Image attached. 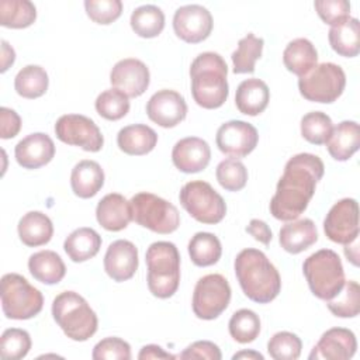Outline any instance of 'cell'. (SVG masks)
<instances>
[{"label":"cell","mask_w":360,"mask_h":360,"mask_svg":"<svg viewBox=\"0 0 360 360\" xmlns=\"http://www.w3.org/2000/svg\"><path fill=\"white\" fill-rule=\"evenodd\" d=\"M96 218L97 222L107 231H122L132 221L131 202L118 193H110L98 201Z\"/></svg>","instance_id":"22"},{"label":"cell","mask_w":360,"mask_h":360,"mask_svg":"<svg viewBox=\"0 0 360 360\" xmlns=\"http://www.w3.org/2000/svg\"><path fill=\"white\" fill-rule=\"evenodd\" d=\"M17 231L25 246L37 248L51 240L53 235V225L46 214L41 211H30L20 218Z\"/></svg>","instance_id":"28"},{"label":"cell","mask_w":360,"mask_h":360,"mask_svg":"<svg viewBox=\"0 0 360 360\" xmlns=\"http://www.w3.org/2000/svg\"><path fill=\"white\" fill-rule=\"evenodd\" d=\"M49 79L44 68L38 65L24 66L14 79V89L24 98H38L48 90Z\"/></svg>","instance_id":"34"},{"label":"cell","mask_w":360,"mask_h":360,"mask_svg":"<svg viewBox=\"0 0 360 360\" xmlns=\"http://www.w3.org/2000/svg\"><path fill=\"white\" fill-rule=\"evenodd\" d=\"M0 124H1L0 136L3 139L14 138L21 129L20 115L14 110L7 108V107L0 108Z\"/></svg>","instance_id":"49"},{"label":"cell","mask_w":360,"mask_h":360,"mask_svg":"<svg viewBox=\"0 0 360 360\" xmlns=\"http://www.w3.org/2000/svg\"><path fill=\"white\" fill-rule=\"evenodd\" d=\"M55 134L59 141L79 146L87 152H98L104 138L96 122L82 114H65L55 124Z\"/></svg>","instance_id":"12"},{"label":"cell","mask_w":360,"mask_h":360,"mask_svg":"<svg viewBox=\"0 0 360 360\" xmlns=\"http://www.w3.org/2000/svg\"><path fill=\"white\" fill-rule=\"evenodd\" d=\"M139 360H146V359H176V356L165 352L160 346L158 345H146L141 349L138 354Z\"/></svg>","instance_id":"51"},{"label":"cell","mask_w":360,"mask_h":360,"mask_svg":"<svg viewBox=\"0 0 360 360\" xmlns=\"http://www.w3.org/2000/svg\"><path fill=\"white\" fill-rule=\"evenodd\" d=\"M14 60H15L14 49L6 39H3L1 41V69H0L1 73L6 72L14 63Z\"/></svg>","instance_id":"52"},{"label":"cell","mask_w":360,"mask_h":360,"mask_svg":"<svg viewBox=\"0 0 360 360\" xmlns=\"http://www.w3.org/2000/svg\"><path fill=\"white\" fill-rule=\"evenodd\" d=\"M259 134L257 129L245 121L232 120L224 122L215 136L218 149L233 159H240L248 156L257 145Z\"/></svg>","instance_id":"14"},{"label":"cell","mask_w":360,"mask_h":360,"mask_svg":"<svg viewBox=\"0 0 360 360\" xmlns=\"http://www.w3.org/2000/svg\"><path fill=\"white\" fill-rule=\"evenodd\" d=\"M31 349L30 333L20 328H8L0 338V356L3 360H20Z\"/></svg>","instance_id":"42"},{"label":"cell","mask_w":360,"mask_h":360,"mask_svg":"<svg viewBox=\"0 0 360 360\" xmlns=\"http://www.w3.org/2000/svg\"><path fill=\"white\" fill-rule=\"evenodd\" d=\"M28 270L37 281L48 285L58 284L66 274V266L62 257L53 250H39L31 255Z\"/></svg>","instance_id":"29"},{"label":"cell","mask_w":360,"mask_h":360,"mask_svg":"<svg viewBox=\"0 0 360 360\" xmlns=\"http://www.w3.org/2000/svg\"><path fill=\"white\" fill-rule=\"evenodd\" d=\"M111 84L128 97H139L149 86L150 75L148 66L135 58L118 60L110 72Z\"/></svg>","instance_id":"17"},{"label":"cell","mask_w":360,"mask_h":360,"mask_svg":"<svg viewBox=\"0 0 360 360\" xmlns=\"http://www.w3.org/2000/svg\"><path fill=\"white\" fill-rule=\"evenodd\" d=\"M283 62L287 70L301 77L316 66L318 52L309 39L295 38L285 46Z\"/></svg>","instance_id":"30"},{"label":"cell","mask_w":360,"mask_h":360,"mask_svg":"<svg viewBox=\"0 0 360 360\" xmlns=\"http://www.w3.org/2000/svg\"><path fill=\"white\" fill-rule=\"evenodd\" d=\"M215 176L221 187L226 191H239L246 186L248 169L240 160L229 158L219 162Z\"/></svg>","instance_id":"43"},{"label":"cell","mask_w":360,"mask_h":360,"mask_svg":"<svg viewBox=\"0 0 360 360\" xmlns=\"http://www.w3.org/2000/svg\"><path fill=\"white\" fill-rule=\"evenodd\" d=\"M328 39L332 49L345 58H354L360 52V24L357 18L349 17L342 24L330 27Z\"/></svg>","instance_id":"32"},{"label":"cell","mask_w":360,"mask_h":360,"mask_svg":"<svg viewBox=\"0 0 360 360\" xmlns=\"http://www.w3.org/2000/svg\"><path fill=\"white\" fill-rule=\"evenodd\" d=\"M210 159V145L198 136H187L177 141L172 150L173 165L183 173H198L204 170Z\"/></svg>","instance_id":"21"},{"label":"cell","mask_w":360,"mask_h":360,"mask_svg":"<svg viewBox=\"0 0 360 360\" xmlns=\"http://www.w3.org/2000/svg\"><path fill=\"white\" fill-rule=\"evenodd\" d=\"M357 250H359V243H357V239H354L352 243L349 245H345V255L347 257V260H350L354 266L359 264L357 259H359V255H357Z\"/></svg>","instance_id":"53"},{"label":"cell","mask_w":360,"mask_h":360,"mask_svg":"<svg viewBox=\"0 0 360 360\" xmlns=\"http://www.w3.org/2000/svg\"><path fill=\"white\" fill-rule=\"evenodd\" d=\"M346 86L343 69L332 62H323L312 68L298 79V89L304 98L314 103L336 101Z\"/></svg>","instance_id":"10"},{"label":"cell","mask_w":360,"mask_h":360,"mask_svg":"<svg viewBox=\"0 0 360 360\" xmlns=\"http://www.w3.org/2000/svg\"><path fill=\"white\" fill-rule=\"evenodd\" d=\"M356 349L357 340L350 329L330 328L314 346L309 360H349L354 356Z\"/></svg>","instance_id":"18"},{"label":"cell","mask_w":360,"mask_h":360,"mask_svg":"<svg viewBox=\"0 0 360 360\" xmlns=\"http://www.w3.org/2000/svg\"><path fill=\"white\" fill-rule=\"evenodd\" d=\"M302 271L311 292L329 301L345 285V271L339 255L332 249H321L304 260Z\"/></svg>","instance_id":"6"},{"label":"cell","mask_w":360,"mask_h":360,"mask_svg":"<svg viewBox=\"0 0 360 360\" xmlns=\"http://www.w3.org/2000/svg\"><path fill=\"white\" fill-rule=\"evenodd\" d=\"M232 359H233V360H236V359L263 360L264 357H263V354H260V353H257V352H253V350H242V352H239V353H235V354L232 356Z\"/></svg>","instance_id":"54"},{"label":"cell","mask_w":360,"mask_h":360,"mask_svg":"<svg viewBox=\"0 0 360 360\" xmlns=\"http://www.w3.org/2000/svg\"><path fill=\"white\" fill-rule=\"evenodd\" d=\"M84 8L90 20L97 24H111L122 13L121 0H86Z\"/></svg>","instance_id":"45"},{"label":"cell","mask_w":360,"mask_h":360,"mask_svg":"<svg viewBox=\"0 0 360 360\" xmlns=\"http://www.w3.org/2000/svg\"><path fill=\"white\" fill-rule=\"evenodd\" d=\"M148 288L158 298H170L180 284V255L174 243L153 242L145 255Z\"/></svg>","instance_id":"5"},{"label":"cell","mask_w":360,"mask_h":360,"mask_svg":"<svg viewBox=\"0 0 360 360\" xmlns=\"http://www.w3.org/2000/svg\"><path fill=\"white\" fill-rule=\"evenodd\" d=\"M188 255L198 267L215 264L222 255L219 239L211 232H197L188 242Z\"/></svg>","instance_id":"33"},{"label":"cell","mask_w":360,"mask_h":360,"mask_svg":"<svg viewBox=\"0 0 360 360\" xmlns=\"http://www.w3.org/2000/svg\"><path fill=\"white\" fill-rule=\"evenodd\" d=\"M228 66L217 52L200 53L190 66L191 94L194 101L207 110L219 108L228 98Z\"/></svg>","instance_id":"3"},{"label":"cell","mask_w":360,"mask_h":360,"mask_svg":"<svg viewBox=\"0 0 360 360\" xmlns=\"http://www.w3.org/2000/svg\"><path fill=\"white\" fill-rule=\"evenodd\" d=\"M314 6L322 21L330 27L342 24L350 17V3L347 0H316Z\"/></svg>","instance_id":"47"},{"label":"cell","mask_w":360,"mask_h":360,"mask_svg":"<svg viewBox=\"0 0 360 360\" xmlns=\"http://www.w3.org/2000/svg\"><path fill=\"white\" fill-rule=\"evenodd\" d=\"M73 193L80 198L94 197L104 186V172L94 160H80L75 165L70 174Z\"/></svg>","instance_id":"27"},{"label":"cell","mask_w":360,"mask_h":360,"mask_svg":"<svg viewBox=\"0 0 360 360\" xmlns=\"http://www.w3.org/2000/svg\"><path fill=\"white\" fill-rule=\"evenodd\" d=\"M179 200L183 208L201 224H218L226 214V204L221 194L202 180L186 183L180 190Z\"/></svg>","instance_id":"9"},{"label":"cell","mask_w":360,"mask_h":360,"mask_svg":"<svg viewBox=\"0 0 360 360\" xmlns=\"http://www.w3.org/2000/svg\"><path fill=\"white\" fill-rule=\"evenodd\" d=\"M270 100L267 84L256 77L246 79L239 83L235 94V104L245 115H259L263 112Z\"/></svg>","instance_id":"24"},{"label":"cell","mask_w":360,"mask_h":360,"mask_svg":"<svg viewBox=\"0 0 360 360\" xmlns=\"http://www.w3.org/2000/svg\"><path fill=\"white\" fill-rule=\"evenodd\" d=\"M131 28L142 38H155L165 28V14L153 4L136 7L131 14Z\"/></svg>","instance_id":"35"},{"label":"cell","mask_w":360,"mask_h":360,"mask_svg":"<svg viewBox=\"0 0 360 360\" xmlns=\"http://www.w3.org/2000/svg\"><path fill=\"white\" fill-rule=\"evenodd\" d=\"M360 128L356 121H342L332 129L326 148L329 155L339 162H345L359 150Z\"/></svg>","instance_id":"26"},{"label":"cell","mask_w":360,"mask_h":360,"mask_svg":"<svg viewBox=\"0 0 360 360\" xmlns=\"http://www.w3.org/2000/svg\"><path fill=\"white\" fill-rule=\"evenodd\" d=\"M158 134L145 124H132L120 129L117 135L118 148L131 156H142L155 149Z\"/></svg>","instance_id":"25"},{"label":"cell","mask_w":360,"mask_h":360,"mask_svg":"<svg viewBox=\"0 0 360 360\" xmlns=\"http://www.w3.org/2000/svg\"><path fill=\"white\" fill-rule=\"evenodd\" d=\"M325 235L335 243L349 245L359 238V204L343 198L332 205L323 219Z\"/></svg>","instance_id":"13"},{"label":"cell","mask_w":360,"mask_h":360,"mask_svg":"<svg viewBox=\"0 0 360 360\" xmlns=\"http://www.w3.org/2000/svg\"><path fill=\"white\" fill-rule=\"evenodd\" d=\"M263 45H264L263 38H259L252 32L240 38L238 42L236 51L231 56L233 63V73L236 75L253 73L255 63L262 56Z\"/></svg>","instance_id":"37"},{"label":"cell","mask_w":360,"mask_h":360,"mask_svg":"<svg viewBox=\"0 0 360 360\" xmlns=\"http://www.w3.org/2000/svg\"><path fill=\"white\" fill-rule=\"evenodd\" d=\"M52 315L58 326L72 340L84 342L97 332L98 319L96 312L75 291H63L53 298Z\"/></svg>","instance_id":"4"},{"label":"cell","mask_w":360,"mask_h":360,"mask_svg":"<svg viewBox=\"0 0 360 360\" xmlns=\"http://www.w3.org/2000/svg\"><path fill=\"white\" fill-rule=\"evenodd\" d=\"M146 114L155 124L163 128H173L186 118L187 104L184 97L176 90L163 89L148 100Z\"/></svg>","instance_id":"16"},{"label":"cell","mask_w":360,"mask_h":360,"mask_svg":"<svg viewBox=\"0 0 360 360\" xmlns=\"http://www.w3.org/2000/svg\"><path fill=\"white\" fill-rule=\"evenodd\" d=\"M1 308L8 319H30L38 315L44 307V297L38 288L17 273L1 277Z\"/></svg>","instance_id":"7"},{"label":"cell","mask_w":360,"mask_h":360,"mask_svg":"<svg viewBox=\"0 0 360 360\" xmlns=\"http://www.w3.org/2000/svg\"><path fill=\"white\" fill-rule=\"evenodd\" d=\"M179 359H207V360H221L222 354L219 347L210 340H197L191 343L183 353L179 354Z\"/></svg>","instance_id":"48"},{"label":"cell","mask_w":360,"mask_h":360,"mask_svg":"<svg viewBox=\"0 0 360 360\" xmlns=\"http://www.w3.org/2000/svg\"><path fill=\"white\" fill-rule=\"evenodd\" d=\"M94 360H129L131 346L121 338H104L93 349Z\"/></svg>","instance_id":"46"},{"label":"cell","mask_w":360,"mask_h":360,"mask_svg":"<svg viewBox=\"0 0 360 360\" xmlns=\"http://www.w3.org/2000/svg\"><path fill=\"white\" fill-rule=\"evenodd\" d=\"M329 311L339 318H354L360 311V287L356 281H345L340 292L326 301Z\"/></svg>","instance_id":"39"},{"label":"cell","mask_w":360,"mask_h":360,"mask_svg":"<svg viewBox=\"0 0 360 360\" xmlns=\"http://www.w3.org/2000/svg\"><path fill=\"white\" fill-rule=\"evenodd\" d=\"M332 129L333 125L330 117L322 111H311L301 118V135L309 143H326Z\"/></svg>","instance_id":"41"},{"label":"cell","mask_w":360,"mask_h":360,"mask_svg":"<svg viewBox=\"0 0 360 360\" xmlns=\"http://www.w3.org/2000/svg\"><path fill=\"white\" fill-rule=\"evenodd\" d=\"M246 232L249 235H252L256 240L262 242L263 245H269L273 238V233H271L269 225L262 219H252L249 222V225L246 226Z\"/></svg>","instance_id":"50"},{"label":"cell","mask_w":360,"mask_h":360,"mask_svg":"<svg viewBox=\"0 0 360 360\" xmlns=\"http://www.w3.org/2000/svg\"><path fill=\"white\" fill-rule=\"evenodd\" d=\"M128 98L129 97L125 93L112 87V89L104 90L97 96L94 107L100 117L110 121H117L125 117L127 112L129 111Z\"/></svg>","instance_id":"40"},{"label":"cell","mask_w":360,"mask_h":360,"mask_svg":"<svg viewBox=\"0 0 360 360\" xmlns=\"http://www.w3.org/2000/svg\"><path fill=\"white\" fill-rule=\"evenodd\" d=\"M37 18V8L30 0H1L0 24L6 28H27Z\"/></svg>","instance_id":"36"},{"label":"cell","mask_w":360,"mask_h":360,"mask_svg":"<svg viewBox=\"0 0 360 360\" xmlns=\"http://www.w3.org/2000/svg\"><path fill=\"white\" fill-rule=\"evenodd\" d=\"M231 287L221 274L201 277L193 292V312L197 318L211 321L218 318L229 305Z\"/></svg>","instance_id":"11"},{"label":"cell","mask_w":360,"mask_h":360,"mask_svg":"<svg viewBox=\"0 0 360 360\" xmlns=\"http://www.w3.org/2000/svg\"><path fill=\"white\" fill-rule=\"evenodd\" d=\"M212 15L200 4L181 6L174 11L173 30L176 35L188 44L207 39L212 31Z\"/></svg>","instance_id":"15"},{"label":"cell","mask_w":360,"mask_h":360,"mask_svg":"<svg viewBox=\"0 0 360 360\" xmlns=\"http://www.w3.org/2000/svg\"><path fill=\"white\" fill-rule=\"evenodd\" d=\"M104 270L117 283L129 280L138 270V249L125 239L110 243L104 255Z\"/></svg>","instance_id":"19"},{"label":"cell","mask_w":360,"mask_h":360,"mask_svg":"<svg viewBox=\"0 0 360 360\" xmlns=\"http://www.w3.org/2000/svg\"><path fill=\"white\" fill-rule=\"evenodd\" d=\"M17 163L24 169H38L48 165L55 156V145L49 135L34 132L22 138L14 148Z\"/></svg>","instance_id":"20"},{"label":"cell","mask_w":360,"mask_h":360,"mask_svg":"<svg viewBox=\"0 0 360 360\" xmlns=\"http://www.w3.org/2000/svg\"><path fill=\"white\" fill-rule=\"evenodd\" d=\"M132 219L152 232L167 235L174 232L180 225L177 208L167 200L152 193H138L131 200Z\"/></svg>","instance_id":"8"},{"label":"cell","mask_w":360,"mask_h":360,"mask_svg":"<svg viewBox=\"0 0 360 360\" xmlns=\"http://www.w3.org/2000/svg\"><path fill=\"white\" fill-rule=\"evenodd\" d=\"M318 240V231L312 219L302 218L288 221L280 229L278 242L281 248L292 255L301 253Z\"/></svg>","instance_id":"23"},{"label":"cell","mask_w":360,"mask_h":360,"mask_svg":"<svg viewBox=\"0 0 360 360\" xmlns=\"http://www.w3.org/2000/svg\"><path fill=\"white\" fill-rule=\"evenodd\" d=\"M323 172V162L316 155L298 153L290 158L270 200L271 215L287 222L297 219L307 210Z\"/></svg>","instance_id":"1"},{"label":"cell","mask_w":360,"mask_h":360,"mask_svg":"<svg viewBox=\"0 0 360 360\" xmlns=\"http://www.w3.org/2000/svg\"><path fill=\"white\" fill-rule=\"evenodd\" d=\"M233 266L239 285L249 300L267 304L278 295L281 290L278 270L262 250L253 248L240 250Z\"/></svg>","instance_id":"2"},{"label":"cell","mask_w":360,"mask_h":360,"mask_svg":"<svg viewBox=\"0 0 360 360\" xmlns=\"http://www.w3.org/2000/svg\"><path fill=\"white\" fill-rule=\"evenodd\" d=\"M228 329L231 338L238 343H250L260 333V318L252 309H239L232 314Z\"/></svg>","instance_id":"38"},{"label":"cell","mask_w":360,"mask_h":360,"mask_svg":"<svg viewBox=\"0 0 360 360\" xmlns=\"http://www.w3.org/2000/svg\"><path fill=\"white\" fill-rule=\"evenodd\" d=\"M301 339L287 330L274 333L267 343V352L274 360H297L301 354Z\"/></svg>","instance_id":"44"},{"label":"cell","mask_w":360,"mask_h":360,"mask_svg":"<svg viewBox=\"0 0 360 360\" xmlns=\"http://www.w3.org/2000/svg\"><path fill=\"white\" fill-rule=\"evenodd\" d=\"M101 248V236L93 228L75 229L63 243V249L69 259L75 263L86 262L94 257Z\"/></svg>","instance_id":"31"}]
</instances>
